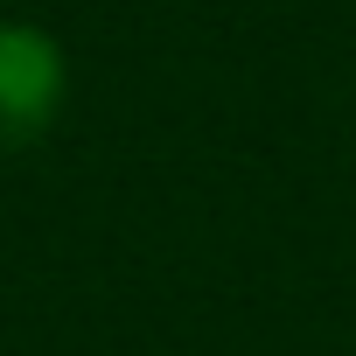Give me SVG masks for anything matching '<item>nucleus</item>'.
I'll list each match as a JSON object with an SVG mask.
<instances>
[{
	"mask_svg": "<svg viewBox=\"0 0 356 356\" xmlns=\"http://www.w3.org/2000/svg\"><path fill=\"white\" fill-rule=\"evenodd\" d=\"M70 98V56L42 22H0V147H35Z\"/></svg>",
	"mask_w": 356,
	"mask_h": 356,
	"instance_id": "1",
	"label": "nucleus"
}]
</instances>
